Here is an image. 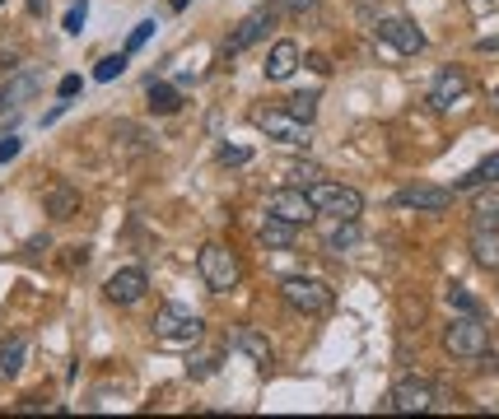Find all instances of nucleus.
I'll return each mask as SVG.
<instances>
[{
    "label": "nucleus",
    "instance_id": "nucleus-11",
    "mask_svg": "<svg viewBox=\"0 0 499 419\" xmlns=\"http://www.w3.org/2000/svg\"><path fill=\"white\" fill-rule=\"evenodd\" d=\"M462 94H467V75L457 70V66H448V70H439V79L429 84V108L434 112H448V108L462 103Z\"/></svg>",
    "mask_w": 499,
    "mask_h": 419
},
{
    "label": "nucleus",
    "instance_id": "nucleus-39",
    "mask_svg": "<svg viewBox=\"0 0 499 419\" xmlns=\"http://www.w3.org/2000/svg\"><path fill=\"white\" fill-rule=\"evenodd\" d=\"M0 5H5V0H0Z\"/></svg>",
    "mask_w": 499,
    "mask_h": 419
},
{
    "label": "nucleus",
    "instance_id": "nucleus-7",
    "mask_svg": "<svg viewBox=\"0 0 499 419\" xmlns=\"http://www.w3.org/2000/svg\"><path fill=\"white\" fill-rule=\"evenodd\" d=\"M154 335L159 341H196L201 335V317L182 303H163L154 312Z\"/></svg>",
    "mask_w": 499,
    "mask_h": 419
},
{
    "label": "nucleus",
    "instance_id": "nucleus-34",
    "mask_svg": "<svg viewBox=\"0 0 499 419\" xmlns=\"http://www.w3.org/2000/svg\"><path fill=\"white\" fill-rule=\"evenodd\" d=\"M285 5L295 10V14H304V10H313V0H285Z\"/></svg>",
    "mask_w": 499,
    "mask_h": 419
},
{
    "label": "nucleus",
    "instance_id": "nucleus-24",
    "mask_svg": "<svg viewBox=\"0 0 499 419\" xmlns=\"http://www.w3.org/2000/svg\"><path fill=\"white\" fill-rule=\"evenodd\" d=\"M24 354H29L24 335H10V341L0 345V373H5V377H14L19 368H24Z\"/></svg>",
    "mask_w": 499,
    "mask_h": 419
},
{
    "label": "nucleus",
    "instance_id": "nucleus-26",
    "mask_svg": "<svg viewBox=\"0 0 499 419\" xmlns=\"http://www.w3.org/2000/svg\"><path fill=\"white\" fill-rule=\"evenodd\" d=\"M444 299H448V308H457V312H471V317H481V303L467 293V284H448L444 289Z\"/></svg>",
    "mask_w": 499,
    "mask_h": 419
},
{
    "label": "nucleus",
    "instance_id": "nucleus-27",
    "mask_svg": "<svg viewBox=\"0 0 499 419\" xmlns=\"http://www.w3.org/2000/svg\"><path fill=\"white\" fill-rule=\"evenodd\" d=\"M285 177H289V186H308V182H318L322 173H318V163H289Z\"/></svg>",
    "mask_w": 499,
    "mask_h": 419
},
{
    "label": "nucleus",
    "instance_id": "nucleus-8",
    "mask_svg": "<svg viewBox=\"0 0 499 419\" xmlns=\"http://www.w3.org/2000/svg\"><path fill=\"white\" fill-rule=\"evenodd\" d=\"M378 37L387 42V47H397V52H406V56H415V52H425V33L411 24V19H402V14H392V19H378Z\"/></svg>",
    "mask_w": 499,
    "mask_h": 419
},
{
    "label": "nucleus",
    "instance_id": "nucleus-25",
    "mask_svg": "<svg viewBox=\"0 0 499 419\" xmlns=\"http://www.w3.org/2000/svg\"><path fill=\"white\" fill-rule=\"evenodd\" d=\"M285 112L295 117V121H304V126H313V117H318V94H295L285 103Z\"/></svg>",
    "mask_w": 499,
    "mask_h": 419
},
{
    "label": "nucleus",
    "instance_id": "nucleus-13",
    "mask_svg": "<svg viewBox=\"0 0 499 419\" xmlns=\"http://www.w3.org/2000/svg\"><path fill=\"white\" fill-rule=\"evenodd\" d=\"M266 29H271V10H253V14H247L243 24L234 29V37L224 42V52H229V56L247 52V47H253V42H262V37H266Z\"/></svg>",
    "mask_w": 499,
    "mask_h": 419
},
{
    "label": "nucleus",
    "instance_id": "nucleus-30",
    "mask_svg": "<svg viewBox=\"0 0 499 419\" xmlns=\"http://www.w3.org/2000/svg\"><path fill=\"white\" fill-rule=\"evenodd\" d=\"M85 19H89V5L79 0V5H71V14H66V33H79V29H85Z\"/></svg>",
    "mask_w": 499,
    "mask_h": 419
},
{
    "label": "nucleus",
    "instance_id": "nucleus-15",
    "mask_svg": "<svg viewBox=\"0 0 499 419\" xmlns=\"http://www.w3.org/2000/svg\"><path fill=\"white\" fill-rule=\"evenodd\" d=\"M471 261L486 266V270H499V224H476V234H471Z\"/></svg>",
    "mask_w": 499,
    "mask_h": 419
},
{
    "label": "nucleus",
    "instance_id": "nucleus-18",
    "mask_svg": "<svg viewBox=\"0 0 499 419\" xmlns=\"http://www.w3.org/2000/svg\"><path fill=\"white\" fill-rule=\"evenodd\" d=\"M360 242V224L355 219H331V228L322 234V251H331V257H341V251H350Z\"/></svg>",
    "mask_w": 499,
    "mask_h": 419
},
{
    "label": "nucleus",
    "instance_id": "nucleus-31",
    "mask_svg": "<svg viewBox=\"0 0 499 419\" xmlns=\"http://www.w3.org/2000/svg\"><path fill=\"white\" fill-rule=\"evenodd\" d=\"M56 94H61V98H75V94H79V75H66V79L56 84Z\"/></svg>",
    "mask_w": 499,
    "mask_h": 419
},
{
    "label": "nucleus",
    "instance_id": "nucleus-6",
    "mask_svg": "<svg viewBox=\"0 0 499 419\" xmlns=\"http://www.w3.org/2000/svg\"><path fill=\"white\" fill-rule=\"evenodd\" d=\"M434 406V382L429 377H402L397 387L387 391V410H397V415H425Z\"/></svg>",
    "mask_w": 499,
    "mask_h": 419
},
{
    "label": "nucleus",
    "instance_id": "nucleus-5",
    "mask_svg": "<svg viewBox=\"0 0 499 419\" xmlns=\"http://www.w3.org/2000/svg\"><path fill=\"white\" fill-rule=\"evenodd\" d=\"M266 215H276L285 224L304 228V224L318 219V210H313V201H308L304 186H280V192H271V201H266Z\"/></svg>",
    "mask_w": 499,
    "mask_h": 419
},
{
    "label": "nucleus",
    "instance_id": "nucleus-38",
    "mask_svg": "<svg viewBox=\"0 0 499 419\" xmlns=\"http://www.w3.org/2000/svg\"><path fill=\"white\" fill-rule=\"evenodd\" d=\"M169 5H173V10H182V5H187V0H169Z\"/></svg>",
    "mask_w": 499,
    "mask_h": 419
},
{
    "label": "nucleus",
    "instance_id": "nucleus-23",
    "mask_svg": "<svg viewBox=\"0 0 499 419\" xmlns=\"http://www.w3.org/2000/svg\"><path fill=\"white\" fill-rule=\"evenodd\" d=\"M476 192H481V186H476ZM471 215H476V224H499V182H486V192L476 196Z\"/></svg>",
    "mask_w": 499,
    "mask_h": 419
},
{
    "label": "nucleus",
    "instance_id": "nucleus-32",
    "mask_svg": "<svg viewBox=\"0 0 499 419\" xmlns=\"http://www.w3.org/2000/svg\"><path fill=\"white\" fill-rule=\"evenodd\" d=\"M14 154H19V140H14V136H10V140H0V163H10Z\"/></svg>",
    "mask_w": 499,
    "mask_h": 419
},
{
    "label": "nucleus",
    "instance_id": "nucleus-22",
    "mask_svg": "<svg viewBox=\"0 0 499 419\" xmlns=\"http://www.w3.org/2000/svg\"><path fill=\"white\" fill-rule=\"evenodd\" d=\"M486 182H499V154H490L481 168H471V173H462L453 182V192H476V186H486Z\"/></svg>",
    "mask_w": 499,
    "mask_h": 419
},
{
    "label": "nucleus",
    "instance_id": "nucleus-4",
    "mask_svg": "<svg viewBox=\"0 0 499 419\" xmlns=\"http://www.w3.org/2000/svg\"><path fill=\"white\" fill-rule=\"evenodd\" d=\"M280 299L295 308V312H327L331 308V293L322 280H308V275H289V280H280Z\"/></svg>",
    "mask_w": 499,
    "mask_h": 419
},
{
    "label": "nucleus",
    "instance_id": "nucleus-12",
    "mask_svg": "<svg viewBox=\"0 0 499 419\" xmlns=\"http://www.w3.org/2000/svg\"><path fill=\"white\" fill-rule=\"evenodd\" d=\"M257 126H262L266 136H276L280 144H308V126L295 121L285 108L280 112H257Z\"/></svg>",
    "mask_w": 499,
    "mask_h": 419
},
{
    "label": "nucleus",
    "instance_id": "nucleus-33",
    "mask_svg": "<svg viewBox=\"0 0 499 419\" xmlns=\"http://www.w3.org/2000/svg\"><path fill=\"white\" fill-rule=\"evenodd\" d=\"M220 159H224V163H247V150H229V144H224Z\"/></svg>",
    "mask_w": 499,
    "mask_h": 419
},
{
    "label": "nucleus",
    "instance_id": "nucleus-20",
    "mask_svg": "<svg viewBox=\"0 0 499 419\" xmlns=\"http://www.w3.org/2000/svg\"><path fill=\"white\" fill-rule=\"evenodd\" d=\"M145 94H150V108L159 117H173L182 108V94L173 89V84H163V79H150V89H145Z\"/></svg>",
    "mask_w": 499,
    "mask_h": 419
},
{
    "label": "nucleus",
    "instance_id": "nucleus-36",
    "mask_svg": "<svg viewBox=\"0 0 499 419\" xmlns=\"http://www.w3.org/2000/svg\"><path fill=\"white\" fill-rule=\"evenodd\" d=\"M29 10H33V14H43V10H47V0H29Z\"/></svg>",
    "mask_w": 499,
    "mask_h": 419
},
{
    "label": "nucleus",
    "instance_id": "nucleus-17",
    "mask_svg": "<svg viewBox=\"0 0 499 419\" xmlns=\"http://www.w3.org/2000/svg\"><path fill=\"white\" fill-rule=\"evenodd\" d=\"M234 349H243L247 354V359H253V364H271L276 359V349H271V341H266V335L262 331H253V326H238L234 331Z\"/></svg>",
    "mask_w": 499,
    "mask_h": 419
},
{
    "label": "nucleus",
    "instance_id": "nucleus-3",
    "mask_svg": "<svg viewBox=\"0 0 499 419\" xmlns=\"http://www.w3.org/2000/svg\"><path fill=\"white\" fill-rule=\"evenodd\" d=\"M196 270H201V280H205V289H211V293H229V289H238V280H243L238 257L229 247H220V242H205L201 247Z\"/></svg>",
    "mask_w": 499,
    "mask_h": 419
},
{
    "label": "nucleus",
    "instance_id": "nucleus-21",
    "mask_svg": "<svg viewBox=\"0 0 499 419\" xmlns=\"http://www.w3.org/2000/svg\"><path fill=\"white\" fill-rule=\"evenodd\" d=\"M295 238H299L295 224H285V219H276V215L262 219V242H266V247H280V251H285V247H295Z\"/></svg>",
    "mask_w": 499,
    "mask_h": 419
},
{
    "label": "nucleus",
    "instance_id": "nucleus-1",
    "mask_svg": "<svg viewBox=\"0 0 499 419\" xmlns=\"http://www.w3.org/2000/svg\"><path fill=\"white\" fill-rule=\"evenodd\" d=\"M444 349L457 354V359H486V354H490V326L481 317H471V312H462V317L448 322Z\"/></svg>",
    "mask_w": 499,
    "mask_h": 419
},
{
    "label": "nucleus",
    "instance_id": "nucleus-19",
    "mask_svg": "<svg viewBox=\"0 0 499 419\" xmlns=\"http://www.w3.org/2000/svg\"><path fill=\"white\" fill-rule=\"evenodd\" d=\"M75 210H79V192H75V186L71 182H52L47 186V215L52 219H71Z\"/></svg>",
    "mask_w": 499,
    "mask_h": 419
},
{
    "label": "nucleus",
    "instance_id": "nucleus-29",
    "mask_svg": "<svg viewBox=\"0 0 499 419\" xmlns=\"http://www.w3.org/2000/svg\"><path fill=\"white\" fill-rule=\"evenodd\" d=\"M154 29H159V24H154V19H145V24H136V29H131V37H127V56H131V52H140V47H145V42H150V37H154Z\"/></svg>",
    "mask_w": 499,
    "mask_h": 419
},
{
    "label": "nucleus",
    "instance_id": "nucleus-10",
    "mask_svg": "<svg viewBox=\"0 0 499 419\" xmlns=\"http://www.w3.org/2000/svg\"><path fill=\"white\" fill-rule=\"evenodd\" d=\"M457 192H448V186H425V182H415V186H402L397 192V205L402 210H429V215H439V210L453 205Z\"/></svg>",
    "mask_w": 499,
    "mask_h": 419
},
{
    "label": "nucleus",
    "instance_id": "nucleus-2",
    "mask_svg": "<svg viewBox=\"0 0 499 419\" xmlns=\"http://www.w3.org/2000/svg\"><path fill=\"white\" fill-rule=\"evenodd\" d=\"M308 201H313L318 215H331V219H360L364 215V196L355 186H341V182H308Z\"/></svg>",
    "mask_w": 499,
    "mask_h": 419
},
{
    "label": "nucleus",
    "instance_id": "nucleus-37",
    "mask_svg": "<svg viewBox=\"0 0 499 419\" xmlns=\"http://www.w3.org/2000/svg\"><path fill=\"white\" fill-rule=\"evenodd\" d=\"M490 103H495V117H499V89H495V98H490Z\"/></svg>",
    "mask_w": 499,
    "mask_h": 419
},
{
    "label": "nucleus",
    "instance_id": "nucleus-9",
    "mask_svg": "<svg viewBox=\"0 0 499 419\" xmlns=\"http://www.w3.org/2000/svg\"><path fill=\"white\" fill-rule=\"evenodd\" d=\"M145 289H150V280H145V270H140V266L117 270V275H108V284H103V293H108L112 303H121V308L140 303V299H145Z\"/></svg>",
    "mask_w": 499,
    "mask_h": 419
},
{
    "label": "nucleus",
    "instance_id": "nucleus-28",
    "mask_svg": "<svg viewBox=\"0 0 499 419\" xmlns=\"http://www.w3.org/2000/svg\"><path fill=\"white\" fill-rule=\"evenodd\" d=\"M127 61H131L127 52H117V56H103V61H98V70H94V79H117L121 70H127Z\"/></svg>",
    "mask_w": 499,
    "mask_h": 419
},
{
    "label": "nucleus",
    "instance_id": "nucleus-35",
    "mask_svg": "<svg viewBox=\"0 0 499 419\" xmlns=\"http://www.w3.org/2000/svg\"><path fill=\"white\" fill-rule=\"evenodd\" d=\"M476 47H481V52H499V37H481Z\"/></svg>",
    "mask_w": 499,
    "mask_h": 419
},
{
    "label": "nucleus",
    "instance_id": "nucleus-14",
    "mask_svg": "<svg viewBox=\"0 0 499 419\" xmlns=\"http://www.w3.org/2000/svg\"><path fill=\"white\" fill-rule=\"evenodd\" d=\"M37 89H43V75L37 70H24V75H14L5 89H0V112H19L29 98H37Z\"/></svg>",
    "mask_w": 499,
    "mask_h": 419
},
{
    "label": "nucleus",
    "instance_id": "nucleus-16",
    "mask_svg": "<svg viewBox=\"0 0 499 419\" xmlns=\"http://www.w3.org/2000/svg\"><path fill=\"white\" fill-rule=\"evenodd\" d=\"M299 70V42H276V47H271V56H266V79H289V75H295Z\"/></svg>",
    "mask_w": 499,
    "mask_h": 419
}]
</instances>
